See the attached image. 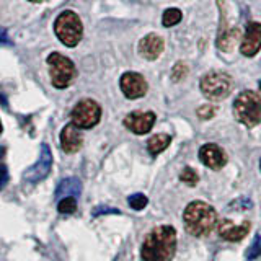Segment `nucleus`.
Wrapping results in <instances>:
<instances>
[{
	"instance_id": "1",
	"label": "nucleus",
	"mask_w": 261,
	"mask_h": 261,
	"mask_svg": "<svg viewBox=\"0 0 261 261\" xmlns=\"http://www.w3.org/2000/svg\"><path fill=\"white\" fill-rule=\"evenodd\" d=\"M176 251V230L171 225H160L144 239L141 255L144 261H171Z\"/></svg>"
},
{
	"instance_id": "2",
	"label": "nucleus",
	"mask_w": 261,
	"mask_h": 261,
	"mask_svg": "<svg viewBox=\"0 0 261 261\" xmlns=\"http://www.w3.org/2000/svg\"><path fill=\"white\" fill-rule=\"evenodd\" d=\"M217 212L204 201H193L183 212V225L193 237H206L217 227Z\"/></svg>"
},
{
	"instance_id": "3",
	"label": "nucleus",
	"mask_w": 261,
	"mask_h": 261,
	"mask_svg": "<svg viewBox=\"0 0 261 261\" xmlns=\"http://www.w3.org/2000/svg\"><path fill=\"white\" fill-rule=\"evenodd\" d=\"M233 116L247 127H255L261 122V96L251 90H245L233 101Z\"/></svg>"
},
{
	"instance_id": "4",
	"label": "nucleus",
	"mask_w": 261,
	"mask_h": 261,
	"mask_svg": "<svg viewBox=\"0 0 261 261\" xmlns=\"http://www.w3.org/2000/svg\"><path fill=\"white\" fill-rule=\"evenodd\" d=\"M54 33L64 46L75 47L84 36V24L80 16L72 10L62 12L54 21Z\"/></svg>"
},
{
	"instance_id": "5",
	"label": "nucleus",
	"mask_w": 261,
	"mask_h": 261,
	"mask_svg": "<svg viewBox=\"0 0 261 261\" xmlns=\"http://www.w3.org/2000/svg\"><path fill=\"white\" fill-rule=\"evenodd\" d=\"M199 87L206 98H209L212 101H220L230 95L233 88V80L227 72L212 70L201 79Z\"/></svg>"
},
{
	"instance_id": "6",
	"label": "nucleus",
	"mask_w": 261,
	"mask_h": 261,
	"mask_svg": "<svg viewBox=\"0 0 261 261\" xmlns=\"http://www.w3.org/2000/svg\"><path fill=\"white\" fill-rule=\"evenodd\" d=\"M47 65H49V75H51V82L56 88H67L72 80L75 79L77 70L73 62L59 53H51L47 56Z\"/></svg>"
},
{
	"instance_id": "7",
	"label": "nucleus",
	"mask_w": 261,
	"mask_h": 261,
	"mask_svg": "<svg viewBox=\"0 0 261 261\" xmlns=\"http://www.w3.org/2000/svg\"><path fill=\"white\" fill-rule=\"evenodd\" d=\"M70 119L80 129H92L101 119V106L92 98H85L73 106Z\"/></svg>"
},
{
	"instance_id": "8",
	"label": "nucleus",
	"mask_w": 261,
	"mask_h": 261,
	"mask_svg": "<svg viewBox=\"0 0 261 261\" xmlns=\"http://www.w3.org/2000/svg\"><path fill=\"white\" fill-rule=\"evenodd\" d=\"M53 152L49 149L47 144H41V149H39V157L38 160L33 163V165L24 171V181L31 183V185H36L39 181H43L44 178H47V175L51 173V168H53Z\"/></svg>"
},
{
	"instance_id": "9",
	"label": "nucleus",
	"mask_w": 261,
	"mask_h": 261,
	"mask_svg": "<svg viewBox=\"0 0 261 261\" xmlns=\"http://www.w3.org/2000/svg\"><path fill=\"white\" fill-rule=\"evenodd\" d=\"M119 87L121 92L124 93L126 98L129 100H137V98H142L147 93V82L145 79L137 72H126L121 75L119 80Z\"/></svg>"
},
{
	"instance_id": "10",
	"label": "nucleus",
	"mask_w": 261,
	"mask_h": 261,
	"mask_svg": "<svg viewBox=\"0 0 261 261\" xmlns=\"http://www.w3.org/2000/svg\"><path fill=\"white\" fill-rule=\"evenodd\" d=\"M155 124V114L152 111H133L124 118V126L137 136L147 134Z\"/></svg>"
},
{
	"instance_id": "11",
	"label": "nucleus",
	"mask_w": 261,
	"mask_h": 261,
	"mask_svg": "<svg viewBox=\"0 0 261 261\" xmlns=\"http://www.w3.org/2000/svg\"><path fill=\"white\" fill-rule=\"evenodd\" d=\"M250 230V222H243L242 225L233 224L230 219H222L217 222V233L220 239L227 242H240L248 235Z\"/></svg>"
},
{
	"instance_id": "12",
	"label": "nucleus",
	"mask_w": 261,
	"mask_h": 261,
	"mask_svg": "<svg viewBox=\"0 0 261 261\" xmlns=\"http://www.w3.org/2000/svg\"><path fill=\"white\" fill-rule=\"evenodd\" d=\"M199 159L204 165L212 170L224 168L227 163V155L217 144H204L199 149Z\"/></svg>"
},
{
	"instance_id": "13",
	"label": "nucleus",
	"mask_w": 261,
	"mask_h": 261,
	"mask_svg": "<svg viewBox=\"0 0 261 261\" xmlns=\"http://www.w3.org/2000/svg\"><path fill=\"white\" fill-rule=\"evenodd\" d=\"M84 137H82L80 127H77L73 122L65 124L61 130V147L65 153H75L82 149Z\"/></svg>"
},
{
	"instance_id": "14",
	"label": "nucleus",
	"mask_w": 261,
	"mask_h": 261,
	"mask_svg": "<svg viewBox=\"0 0 261 261\" xmlns=\"http://www.w3.org/2000/svg\"><path fill=\"white\" fill-rule=\"evenodd\" d=\"M261 49V23H250L245 31L240 51L243 56L253 57Z\"/></svg>"
},
{
	"instance_id": "15",
	"label": "nucleus",
	"mask_w": 261,
	"mask_h": 261,
	"mask_svg": "<svg viewBox=\"0 0 261 261\" xmlns=\"http://www.w3.org/2000/svg\"><path fill=\"white\" fill-rule=\"evenodd\" d=\"M163 47H165L163 39L155 33H150V35L144 36L141 43H139V54L147 61H155L163 53Z\"/></svg>"
},
{
	"instance_id": "16",
	"label": "nucleus",
	"mask_w": 261,
	"mask_h": 261,
	"mask_svg": "<svg viewBox=\"0 0 261 261\" xmlns=\"http://www.w3.org/2000/svg\"><path fill=\"white\" fill-rule=\"evenodd\" d=\"M240 38H242V31H240V28H237V27L227 28L224 31H219L217 47L222 53H232L233 47L237 46V43L240 41Z\"/></svg>"
},
{
	"instance_id": "17",
	"label": "nucleus",
	"mask_w": 261,
	"mask_h": 261,
	"mask_svg": "<svg viewBox=\"0 0 261 261\" xmlns=\"http://www.w3.org/2000/svg\"><path fill=\"white\" fill-rule=\"evenodd\" d=\"M82 193V183L79 178H64L62 181L57 185L56 188V199H62V198H67V196H79Z\"/></svg>"
},
{
	"instance_id": "18",
	"label": "nucleus",
	"mask_w": 261,
	"mask_h": 261,
	"mask_svg": "<svg viewBox=\"0 0 261 261\" xmlns=\"http://www.w3.org/2000/svg\"><path fill=\"white\" fill-rule=\"evenodd\" d=\"M170 142H171V137L168 134H155L149 139V142H147V149H149L152 155H159L167 149Z\"/></svg>"
},
{
	"instance_id": "19",
	"label": "nucleus",
	"mask_w": 261,
	"mask_h": 261,
	"mask_svg": "<svg viewBox=\"0 0 261 261\" xmlns=\"http://www.w3.org/2000/svg\"><path fill=\"white\" fill-rule=\"evenodd\" d=\"M181 16H183V13H181V10H178V8H167L162 16L163 27H167V28L175 27V24L181 21Z\"/></svg>"
},
{
	"instance_id": "20",
	"label": "nucleus",
	"mask_w": 261,
	"mask_h": 261,
	"mask_svg": "<svg viewBox=\"0 0 261 261\" xmlns=\"http://www.w3.org/2000/svg\"><path fill=\"white\" fill-rule=\"evenodd\" d=\"M57 211L61 214H73L77 211V199L73 196H67V198H62L57 202Z\"/></svg>"
},
{
	"instance_id": "21",
	"label": "nucleus",
	"mask_w": 261,
	"mask_h": 261,
	"mask_svg": "<svg viewBox=\"0 0 261 261\" xmlns=\"http://www.w3.org/2000/svg\"><path fill=\"white\" fill-rule=\"evenodd\" d=\"M127 202H129V206L133 207L134 211H142V209L147 206V204H149V199H147L144 194L136 193V194H133V196H129V198H127Z\"/></svg>"
},
{
	"instance_id": "22",
	"label": "nucleus",
	"mask_w": 261,
	"mask_h": 261,
	"mask_svg": "<svg viewBox=\"0 0 261 261\" xmlns=\"http://www.w3.org/2000/svg\"><path fill=\"white\" fill-rule=\"evenodd\" d=\"M179 179H181V181L186 183V185L194 186L196 183L199 181V176H198V173H196V171L191 167H185L181 170V173H179Z\"/></svg>"
},
{
	"instance_id": "23",
	"label": "nucleus",
	"mask_w": 261,
	"mask_h": 261,
	"mask_svg": "<svg viewBox=\"0 0 261 261\" xmlns=\"http://www.w3.org/2000/svg\"><path fill=\"white\" fill-rule=\"evenodd\" d=\"M188 73H190V69L185 62H176L173 65V70H171V80L173 82H181Z\"/></svg>"
},
{
	"instance_id": "24",
	"label": "nucleus",
	"mask_w": 261,
	"mask_h": 261,
	"mask_svg": "<svg viewBox=\"0 0 261 261\" xmlns=\"http://www.w3.org/2000/svg\"><path fill=\"white\" fill-rule=\"evenodd\" d=\"M259 256H261V235L256 233L255 240H253V243H251V247L247 251V258L248 259H256Z\"/></svg>"
},
{
	"instance_id": "25",
	"label": "nucleus",
	"mask_w": 261,
	"mask_h": 261,
	"mask_svg": "<svg viewBox=\"0 0 261 261\" xmlns=\"http://www.w3.org/2000/svg\"><path fill=\"white\" fill-rule=\"evenodd\" d=\"M106 214H121V211L116 207H110V206H98L96 209L92 211L93 217H100V216H106Z\"/></svg>"
},
{
	"instance_id": "26",
	"label": "nucleus",
	"mask_w": 261,
	"mask_h": 261,
	"mask_svg": "<svg viewBox=\"0 0 261 261\" xmlns=\"http://www.w3.org/2000/svg\"><path fill=\"white\" fill-rule=\"evenodd\" d=\"M198 113V118L201 119H211L212 116L216 114V106H212V105H204L201 106V108L196 111Z\"/></svg>"
},
{
	"instance_id": "27",
	"label": "nucleus",
	"mask_w": 261,
	"mask_h": 261,
	"mask_svg": "<svg viewBox=\"0 0 261 261\" xmlns=\"http://www.w3.org/2000/svg\"><path fill=\"white\" fill-rule=\"evenodd\" d=\"M8 179H10V175H8V168L4 163H0V190L8 185Z\"/></svg>"
},
{
	"instance_id": "28",
	"label": "nucleus",
	"mask_w": 261,
	"mask_h": 261,
	"mask_svg": "<svg viewBox=\"0 0 261 261\" xmlns=\"http://www.w3.org/2000/svg\"><path fill=\"white\" fill-rule=\"evenodd\" d=\"M250 207H253V202L248 198H242L240 201L232 202V206H230V209H250Z\"/></svg>"
},
{
	"instance_id": "29",
	"label": "nucleus",
	"mask_w": 261,
	"mask_h": 261,
	"mask_svg": "<svg viewBox=\"0 0 261 261\" xmlns=\"http://www.w3.org/2000/svg\"><path fill=\"white\" fill-rule=\"evenodd\" d=\"M0 46H12V41H10V38H8V33L2 27H0Z\"/></svg>"
},
{
	"instance_id": "30",
	"label": "nucleus",
	"mask_w": 261,
	"mask_h": 261,
	"mask_svg": "<svg viewBox=\"0 0 261 261\" xmlns=\"http://www.w3.org/2000/svg\"><path fill=\"white\" fill-rule=\"evenodd\" d=\"M30 2H33V4H41V2H44V0H30Z\"/></svg>"
},
{
	"instance_id": "31",
	"label": "nucleus",
	"mask_w": 261,
	"mask_h": 261,
	"mask_svg": "<svg viewBox=\"0 0 261 261\" xmlns=\"http://www.w3.org/2000/svg\"><path fill=\"white\" fill-rule=\"evenodd\" d=\"M4 133V126H2V121H0V134Z\"/></svg>"
},
{
	"instance_id": "32",
	"label": "nucleus",
	"mask_w": 261,
	"mask_h": 261,
	"mask_svg": "<svg viewBox=\"0 0 261 261\" xmlns=\"http://www.w3.org/2000/svg\"><path fill=\"white\" fill-rule=\"evenodd\" d=\"M259 90H261V84H259Z\"/></svg>"
},
{
	"instance_id": "33",
	"label": "nucleus",
	"mask_w": 261,
	"mask_h": 261,
	"mask_svg": "<svg viewBox=\"0 0 261 261\" xmlns=\"http://www.w3.org/2000/svg\"><path fill=\"white\" fill-rule=\"evenodd\" d=\"M259 165H261V162H259Z\"/></svg>"
}]
</instances>
